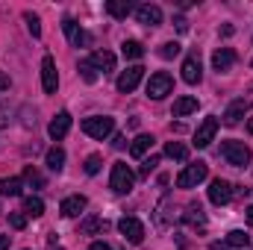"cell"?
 <instances>
[{
	"label": "cell",
	"instance_id": "6da1fadb",
	"mask_svg": "<svg viewBox=\"0 0 253 250\" xmlns=\"http://www.w3.org/2000/svg\"><path fill=\"white\" fill-rule=\"evenodd\" d=\"M221 156H224V162L227 165H233V168H248L253 159L251 147L245 144V141H221Z\"/></svg>",
	"mask_w": 253,
	"mask_h": 250
},
{
	"label": "cell",
	"instance_id": "7a4b0ae2",
	"mask_svg": "<svg viewBox=\"0 0 253 250\" xmlns=\"http://www.w3.org/2000/svg\"><path fill=\"white\" fill-rule=\"evenodd\" d=\"M80 129H83L85 135L103 141L106 135H112V129H115V118H109V115H91V118H83Z\"/></svg>",
	"mask_w": 253,
	"mask_h": 250
},
{
	"label": "cell",
	"instance_id": "3957f363",
	"mask_svg": "<svg viewBox=\"0 0 253 250\" xmlns=\"http://www.w3.org/2000/svg\"><path fill=\"white\" fill-rule=\"evenodd\" d=\"M109 186H112L115 194H129V191H132V186H135V174L129 171V165H126V162H115V165H112Z\"/></svg>",
	"mask_w": 253,
	"mask_h": 250
},
{
	"label": "cell",
	"instance_id": "277c9868",
	"mask_svg": "<svg viewBox=\"0 0 253 250\" xmlns=\"http://www.w3.org/2000/svg\"><path fill=\"white\" fill-rule=\"evenodd\" d=\"M209 177V165L206 162H191V165H186L180 174H177V188H194L197 183H203Z\"/></svg>",
	"mask_w": 253,
	"mask_h": 250
},
{
	"label": "cell",
	"instance_id": "5b68a950",
	"mask_svg": "<svg viewBox=\"0 0 253 250\" xmlns=\"http://www.w3.org/2000/svg\"><path fill=\"white\" fill-rule=\"evenodd\" d=\"M171 88H174V80H171L168 71H156V74H150V80H147V97L162 100L165 94H171Z\"/></svg>",
	"mask_w": 253,
	"mask_h": 250
},
{
	"label": "cell",
	"instance_id": "8992f818",
	"mask_svg": "<svg viewBox=\"0 0 253 250\" xmlns=\"http://www.w3.org/2000/svg\"><path fill=\"white\" fill-rule=\"evenodd\" d=\"M118 230H121V236H124L129 245H141L144 242V224L138 218H132V215H124L118 221Z\"/></svg>",
	"mask_w": 253,
	"mask_h": 250
},
{
	"label": "cell",
	"instance_id": "52a82bcc",
	"mask_svg": "<svg viewBox=\"0 0 253 250\" xmlns=\"http://www.w3.org/2000/svg\"><path fill=\"white\" fill-rule=\"evenodd\" d=\"M42 88H44V94H56V88H59V74H56L53 56L42 59Z\"/></svg>",
	"mask_w": 253,
	"mask_h": 250
},
{
	"label": "cell",
	"instance_id": "ba28073f",
	"mask_svg": "<svg viewBox=\"0 0 253 250\" xmlns=\"http://www.w3.org/2000/svg\"><path fill=\"white\" fill-rule=\"evenodd\" d=\"M62 30H65V36H68V42H71L74 47H88V44H91V36H88V33H85L74 18H65Z\"/></svg>",
	"mask_w": 253,
	"mask_h": 250
},
{
	"label": "cell",
	"instance_id": "9c48e42d",
	"mask_svg": "<svg viewBox=\"0 0 253 250\" xmlns=\"http://www.w3.org/2000/svg\"><path fill=\"white\" fill-rule=\"evenodd\" d=\"M141 77H144V68H141V65H129L126 71H121V77H118V91H121V94L135 91V85L141 83Z\"/></svg>",
	"mask_w": 253,
	"mask_h": 250
},
{
	"label": "cell",
	"instance_id": "30bf717a",
	"mask_svg": "<svg viewBox=\"0 0 253 250\" xmlns=\"http://www.w3.org/2000/svg\"><path fill=\"white\" fill-rule=\"evenodd\" d=\"M209 200H212L215 206H227V203L233 200V186H230L227 180L215 177V180L209 183Z\"/></svg>",
	"mask_w": 253,
	"mask_h": 250
},
{
	"label": "cell",
	"instance_id": "8fae6325",
	"mask_svg": "<svg viewBox=\"0 0 253 250\" xmlns=\"http://www.w3.org/2000/svg\"><path fill=\"white\" fill-rule=\"evenodd\" d=\"M215 132H218V118L215 115L203 118V124L197 126V132H194V144L197 147H209L215 141Z\"/></svg>",
	"mask_w": 253,
	"mask_h": 250
},
{
	"label": "cell",
	"instance_id": "7c38bea8",
	"mask_svg": "<svg viewBox=\"0 0 253 250\" xmlns=\"http://www.w3.org/2000/svg\"><path fill=\"white\" fill-rule=\"evenodd\" d=\"M135 18L144 27H159L162 24V9L153 6V3H144V6H135Z\"/></svg>",
	"mask_w": 253,
	"mask_h": 250
},
{
	"label": "cell",
	"instance_id": "4fadbf2b",
	"mask_svg": "<svg viewBox=\"0 0 253 250\" xmlns=\"http://www.w3.org/2000/svg\"><path fill=\"white\" fill-rule=\"evenodd\" d=\"M248 109H251V103L245 100V97H236L230 106H227V112H224V124L227 126H236L245 115H248Z\"/></svg>",
	"mask_w": 253,
	"mask_h": 250
},
{
	"label": "cell",
	"instance_id": "5bb4252c",
	"mask_svg": "<svg viewBox=\"0 0 253 250\" xmlns=\"http://www.w3.org/2000/svg\"><path fill=\"white\" fill-rule=\"evenodd\" d=\"M236 50L233 47H218L215 53H212V68L218 71V74H224V71H230L233 65H236Z\"/></svg>",
	"mask_w": 253,
	"mask_h": 250
},
{
	"label": "cell",
	"instance_id": "9a60e30c",
	"mask_svg": "<svg viewBox=\"0 0 253 250\" xmlns=\"http://www.w3.org/2000/svg\"><path fill=\"white\" fill-rule=\"evenodd\" d=\"M200 77H203V71H200V56L191 53V56H186V62H183V80H186L189 85H197Z\"/></svg>",
	"mask_w": 253,
	"mask_h": 250
},
{
	"label": "cell",
	"instance_id": "2e32d148",
	"mask_svg": "<svg viewBox=\"0 0 253 250\" xmlns=\"http://www.w3.org/2000/svg\"><path fill=\"white\" fill-rule=\"evenodd\" d=\"M68 129H71V115H68V112H59V115L47 124V135H50L53 141H59V138L68 135Z\"/></svg>",
	"mask_w": 253,
	"mask_h": 250
},
{
	"label": "cell",
	"instance_id": "e0dca14e",
	"mask_svg": "<svg viewBox=\"0 0 253 250\" xmlns=\"http://www.w3.org/2000/svg\"><path fill=\"white\" fill-rule=\"evenodd\" d=\"M183 221L189 224L191 230H203V227H206V212H203V206H200V203H189Z\"/></svg>",
	"mask_w": 253,
	"mask_h": 250
},
{
	"label": "cell",
	"instance_id": "ac0fdd59",
	"mask_svg": "<svg viewBox=\"0 0 253 250\" xmlns=\"http://www.w3.org/2000/svg\"><path fill=\"white\" fill-rule=\"evenodd\" d=\"M85 203H88V200H85L83 194H71V197H65V200H62L59 212H62L65 218H77V215L85 209Z\"/></svg>",
	"mask_w": 253,
	"mask_h": 250
},
{
	"label": "cell",
	"instance_id": "d6986e66",
	"mask_svg": "<svg viewBox=\"0 0 253 250\" xmlns=\"http://www.w3.org/2000/svg\"><path fill=\"white\" fill-rule=\"evenodd\" d=\"M88 59L94 62L97 74H112L115 71V53H109V50H94Z\"/></svg>",
	"mask_w": 253,
	"mask_h": 250
},
{
	"label": "cell",
	"instance_id": "ffe728a7",
	"mask_svg": "<svg viewBox=\"0 0 253 250\" xmlns=\"http://www.w3.org/2000/svg\"><path fill=\"white\" fill-rule=\"evenodd\" d=\"M153 141H156V138H153V135H147V132L135 135V138H132V144H129V156H132V159H144V153L153 147Z\"/></svg>",
	"mask_w": 253,
	"mask_h": 250
},
{
	"label": "cell",
	"instance_id": "44dd1931",
	"mask_svg": "<svg viewBox=\"0 0 253 250\" xmlns=\"http://www.w3.org/2000/svg\"><path fill=\"white\" fill-rule=\"evenodd\" d=\"M106 12H109L115 21H126V15H132L135 9H132L129 0H109V3H106Z\"/></svg>",
	"mask_w": 253,
	"mask_h": 250
},
{
	"label": "cell",
	"instance_id": "7402d4cb",
	"mask_svg": "<svg viewBox=\"0 0 253 250\" xmlns=\"http://www.w3.org/2000/svg\"><path fill=\"white\" fill-rule=\"evenodd\" d=\"M174 118H186L191 112H197V97H180V100H174Z\"/></svg>",
	"mask_w": 253,
	"mask_h": 250
},
{
	"label": "cell",
	"instance_id": "603a6c76",
	"mask_svg": "<svg viewBox=\"0 0 253 250\" xmlns=\"http://www.w3.org/2000/svg\"><path fill=\"white\" fill-rule=\"evenodd\" d=\"M44 162H47V168H50L53 174H59V171L65 168V150L62 147H50L47 156H44Z\"/></svg>",
	"mask_w": 253,
	"mask_h": 250
},
{
	"label": "cell",
	"instance_id": "cb8c5ba5",
	"mask_svg": "<svg viewBox=\"0 0 253 250\" xmlns=\"http://www.w3.org/2000/svg\"><path fill=\"white\" fill-rule=\"evenodd\" d=\"M165 156L168 159H177V162H186L189 159V147L183 141H168L165 144Z\"/></svg>",
	"mask_w": 253,
	"mask_h": 250
},
{
	"label": "cell",
	"instance_id": "d4e9b609",
	"mask_svg": "<svg viewBox=\"0 0 253 250\" xmlns=\"http://www.w3.org/2000/svg\"><path fill=\"white\" fill-rule=\"evenodd\" d=\"M24 215H30V218L44 215V200H42V197H36V194L24 197Z\"/></svg>",
	"mask_w": 253,
	"mask_h": 250
},
{
	"label": "cell",
	"instance_id": "484cf974",
	"mask_svg": "<svg viewBox=\"0 0 253 250\" xmlns=\"http://www.w3.org/2000/svg\"><path fill=\"white\" fill-rule=\"evenodd\" d=\"M224 245H227V248H236V250H242V248H248V245H251V236H248L245 230H233V233H227V239H224Z\"/></svg>",
	"mask_w": 253,
	"mask_h": 250
},
{
	"label": "cell",
	"instance_id": "4316f807",
	"mask_svg": "<svg viewBox=\"0 0 253 250\" xmlns=\"http://www.w3.org/2000/svg\"><path fill=\"white\" fill-rule=\"evenodd\" d=\"M103 230H106V221L103 218H85L80 224V233L83 236H94V233H103Z\"/></svg>",
	"mask_w": 253,
	"mask_h": 250
},
{
	"label": "cell",
	"instance_id": "83f0119b",
	"mask_svg": "<svg viewBox=\"0 0 253 250\" xmlns=\"http://www.w3.org/2000/svg\"><path fill=\"white\" fill-rule=\"evenodd\" d=\"M21 188H24V180H18V177L0 180V194H6V197H18V194H21Z\"/></svg>",
	"mask_w": 253,
	"mask_h": 250
},
{
	"label": "cell",
	"instance_id": "f1b7e54d",
	"mask_svg": "<svg viewBox=\"0 0 253 250\" xmlns=\"http://www.w3.org/2000/svg\"><path fill=\"white\" fill-rule=\"evenodd\" d=\"M77 71H80V77H83L85 83H97V77H100L91 59H80V65H77Z\"/></svg>",
	"mask_w": 253,
	"mask_h": 250
},
{
	"label": "cell",
	"instance_id": "f546056e",
	"mask_svg": "<svg viewBox=\"0 0 253 250\" xmlns=\"http://www.w3.org/2000/svg\"><path fill=\"white\" fill-rule=\"evenodd\" d=\"M21 180H24L27 186H33V188H44V177H42L33 165H27V168H24V177H21Z\"/></svg>",
	"mask_w": 253,
	"mask_h": 250
},
{
	"label": "cell",
	"instance_id": "4dcf8cb0",
	"mask_svg": "<svg viewBox=\"0 0 253 250\" xmlns=\"http://www.w3.org/2000/svg\"><path fill=\"white\" fill-rule=\"evenodd\" d=\"M121 53H124L126 59H141V56H144V47H141V42H132V39H129V42L121 44Z\"/></svg>",
	"mask_w": 253,
	"mask_h": 250
},
{
	"label": "cell",
	"instance_id": "1f68e13d",
	"mask_svg": "<svg viewBox=\"0 0 253 250\" xmlns=\"http://www.w3.org/2000/svg\"><path fill=\"white\" fill-rule=\"evenodd\" d=\"M24 21H27V30H30V36H33V39H39V36H42V21H39V15H33V12H24Z\"/></svg>",
	"mask_w": 253,
	"mask_h": 250
},
{
	"label": "cell",
	"instance_id": "d6a6232c",
	"mask_svg": "<svg viewBox=\"0 0 253 250\" xmlns=\"http://www.w3.org/2000/svg\"><path fill=\"white\" fill-rule=\"evenodd\" d=\"M180 50H183V47H180L177 42H165V44L159 47V56H162V59H174V56H180Z\"/></svg>",
	"mask_w": 253,
	"mask_h": 250
},
{
	"label": "cell",
	"instance_id": "836d02e7",
	"mask_svg": "<svg viewBox=\"0 0 253 250\" xmlns=\"http://www.w3.org/2000/svg\"><path fill=\"white\" fill-rule=\"evenodd\" d=\"M159 165V156H150V159H141V165H138V177H150V171Z\"/></svg>",
	"mask_w": 253,
	"mask_h": 250
},
{
	"label": "cell",
	"instance_id": "e575fe53",
	"mask_svg": "<svg viewBox=\"0 0 253 250\" xmlns=\"http://www.w3.org/2000/svg\"><path fill=\"white\" fill-rule=\"evenodd\" d=\"M9 224H12V230H24L27 227V215L24 212H12L9 215Z\"/></svg>",
	"mask_w": 253,
	"mask_h": 250
},
{
	"label": "cell",
	"instance_id": "d590c367",
	"mask_svg": "<svg viewBox=\"0 0 253 250\" xmlns=\"http://www.w3.org/2000/svg\"><path fill=\"white\" fill-rule=\"evenodd\" d=\"M97 171H100V156L91 153V156L85 159V174H97Z\"/></svg>",
	"mask_w": 253,
	"mask_h": 250
},
{
	"label": "cell",
	"instance_id": "8d00e7d4",
	"mask_svg": "<svg viewBox=\"0 0 253 250\" xmlns=\"http://www.w3.org/2000/svg\"><path fill=\"white\" fill-rule=\"evenodd\" d=\"M174 27H177L180 33H189V21H186L183 15H177V18H174Z\"/></svg>",
	"mask_w": 253,
	"mask_h": 250
},
{
	"label": "cell",
	"instance_id": "74e56055",
	"mask_svg": "<svg viewBox=\"0 0 253 250\" xmlns=\"http://www.w3.org/2000/svg\"><path fill=\"white\" fill-rule=\"evenodd\" d=\"M9 85H12V80H9V74H3V71H0V91H6Z\"/></svg>",
	"mask_w": 253,
	"mask_h": 250
},
{
	"label": "cell",
	"instance_id": "f35d334b",
	"mask_svg": "<svg viewBox=\"0 0 253 250\" xmlns=\"http://www.w3.org/2000/svg\"><path fill=\"white\" fill-rule=\"evenodd\" d=\"M88 250H112L109 245H103V242H91V248Z\"/></svg>",
	"mask_w": 253,
	"mask_h": 250
},
{
	"label": "cell",
	"instance_id": "ab89813d",
	"mask_svg": "<svg viewBox=\"0 0 253 250\" xmlns=\"http://www.w3.org/2000/svg\"><path fill=\"white\" fill-rule=\"evenodd\" d=\"M112 144H115V147L121 150V147H124V144H126V138H124V135H115V141H112Z\"/></svg>",
	"mask_w": 253,
	"mask_h": 250
},
{
	"label": "cell",
	"instance_id": "60d3db41",
	"mask_svg": "<svg viewBox=\"0 0 253 250\" xmlns=\"http://www.w3.org/2000/svg\"><path fill=\"white\" fill-rule=\"evenodd\" d=\"M0 250H9V236H0Z\"/></svg>",
	"mask_w": 253,
	"mask_h": 250
},
{
	"label": "cell",
	"instance_id": "b9f144b4",
	"mask_svg": "<svg viewBox=\"0 0 253 250\" xmlns=\"http://www.w3.org/2000/svg\"><path fill=\"white\" fill-rule=\"evenodd\" d=\"M209 250H227V245H218V242H215V245H212Z\"/></svg>",
	"mask_w": 253,
	"mask_h": 250
},
{
	"label": "cell",
	"instance_id": "7bdbcfd3",
	"mask_svg": "<svg viewBox=\"0 0 253 250\" xmlns=\"http://www.w3.org/2000/svg\"><path fill=\"white\" fill-rule=\"evenodd\" d=\"M248 224H251V227H253V206H251V209H248Z\"/></svg>",
	"mask_w": 253,
	"mask_h": 250
},
{
	"label": "cell",
	"instance_id": "ee69618b",
	"mask_svg": "<svg viewBox=\"0 0 253 250\" xmlns=\"http://www.w3.org/2000/svg\"><path fill=\"white\" fill-rule=\"evenodd\" d=\"M248 129H251V135H253V121H248Z\"/></svg>",
	"mask_w": 253,
	"mask_h": 250
}]
</instances>
